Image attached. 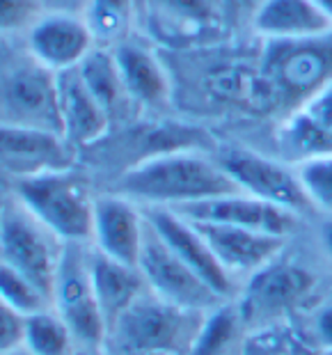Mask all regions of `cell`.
<instances>
[{"mask_svg": "<svg viewBox=\"0 0 332 355\" xmlns=\"http://www.w3.org/2000/svg\"><path fill=\"white\" fill-rule=\"evenodd\" d=\"M117 193L128 200H142L152 207L184 204L243 193L220 163H213L195 149L168 152L142 158L117 181Z\"/></svg>", "mask_w": 332, "mask_h": 355, "instance_id": "6da1fadb", "label": "cell"}, {"mask_svg": "<svg viewBox=\"0 0 332 355\" xmlns=\"http://www.w3.org/2000/svg\"><path fill=\"white\" fill-rule=\"evenodd\" d=\"M261 96L286 117L332 85V33L266 40L259 60Z\"/></svg>", "mask_w": 332, "mask_h": 355, "instance_id": "7a4b0ae2", "label": "cell"}, {"mask_svg": "<svg viewBox=\"0 0 332 355\" xmlns=\"http://www.w3.org/2000/svg\"><path fill=\"white\" fill-rule=\"evenodd\" d=\"M204 312L172 305L154 296H140L112 323L115 344L126 355H177L188 351L204 326Z\"/></svg>", "mask_w": 332, "mask_h": 355, "instance_id": "3957f363", "label": "cell"}, {"mask_svg": "<svg viewBox=\"0 0 332 355\" xmlns=\"http://www.w3.org/2000/svg\"><path fill=\"white\" fill-rule=\"evenodd\" d=\"M14 198L64 243L92 239L94 198L87 181L73 170L46 172L37 177L14 179Z\"/></svg>", "mask_w": 332, "mask_h": 355, "instance_id": "277c9868", "label": "cell"}, {"mask_svg": "<svg viewBox=\"0 0 332 355\" xmlns=\"http://www.w3.org/2000/svg\"><path fill=\"white\" fill-rule=\"evenodd\" d=\"M62 243L55 234L46 230L30 211L17 200V204H5L3 223H0V254L3 263L30 282L37 284L53 300L55 277L62 259Z\"/></svg>", "mask_w": 332, "mask_h": 355, "instance_id": "5b68a950", "label": "cell"}, {"mask_svg": "<svg viewBox=\"0 0 332 355\" xmlns=\"http://www.w3.org/2000/svg\"><path fill=\"white\" fill-rule=\"evenodd\" d=\"M3 124L64 135L58 73L33 55L3 73Z\"/></svg>", "mask_w": 332, "mask_h": 355, "instance_id": "8992f818", "label": "cell"}, {"mask_svg": "<svg viewBox=\"0 0 332 355\" xmlns=\"http://www.w3.org/2000/svg\"><path fill=\"white\" fill-rule=\"evenodd\" d=\"M138 268L149 289L158 298L168 300L172 305L209 312V309H216L218 303L222 300L204 279L165 243L161 234L152 227L149 220L145 225V241H142Z\"/></svg>", "mask_w": 332, "mask_h": 355, "instance_id": "52a82bcc", "label": "cell"}, {"mask_svg": "<svg viewBox=\"0 0 332 355\" xmlns=\"http://www.w3.org/2000/svg\"><path fill=\"white\" fill-rule=\"evenodd\" d=\"M53 305L71 328L76 342L99 346L108 335V323L103 319L89 275V259L80 252L78 243H64L53 289Z\"/></svg>", "mask_w": 332, "mask_h": 355, "instance_id": "ba28073f", "label": "cell"}, {"mask_svg": "<svg viewBox=\"0 0 332 355\" xmlns=\"http://www.w3.org/2000/svg\"><path fill=\"white\" fill-rule=\"evenodd\" d=\"M218 163L236 181L241 191L252 198L289 209L298 216L314 211V204L307 198L298 172L273 158L250 152V149H227L220 154Z\"/></svg>", "mask_w": 332, "mask_h": 355, "instance_id": "9c48e42d", "label": "cell"}, {"mask_svg": "<svg viewBox=\"0 0 332 355\" xmlns=\"http://www.w3.org/2000/svg\"><path fill=\"white\" fill-rule=\"evenodd\" d=\"M73 149L76 147L64 135L53 131L7 124L0 128L3 170L14 179L71 170L73 161H76Z\"/></svg>", "mask_w": 332, "mask_h": 355, "instance_id": "30bf717a", "label": "cell"}, {"mask_svg": "<svg viewBox=\"0 0 332 355\" xmlns=\"http://www.w3.org/2000/svg\"><path fill=\"white\" fill-rule=\"evenodd\" d=\"M175 211L188 220L236 225V227L277 234V236H289V234L296 232L300 223V216L293 214V211L275 207V204L252 198L247 193H231L222 195V198L184 204Z\"/></svg>", "mask_w": 332, "mask_h": 355, "instance_id": "8fae6325", "label": "cell"}, {"mask_svg": "<svg viewBox=\"0 0 332 355\" xmlns=\"http://www.w3.org/2000/svg\"><path fill=\"white\" fill-rule=\"evenodd\" d=\"M145 218L152 223V227L161 234V239L175 250L195 273H198L204 282L213 289L220 298H227L234 291L231 273L222 266L216 252L211 250L207 239L202 236L200 230L188 220V218L179 216L175 209L170 207H149L145 211Z\"/></svg>", "mask_w": 332, "mask_h": 355, "instance_id": "7c38bea8", "label": "cell"}, {"mask_svg": "<svg viewBox=\"0 0 332 355\" xmlns=\"http://www.w3.org/2000/svg\"><path fill=\"white\" fill-rule=\"evenodd\" d=\"M94 37L82 17L49 12L28 30V49L37 62L51 71L78 67L94 51Z\"/></svg>", "mask_w": 332, "mask_h": 355, "instance_id": "4fadbf2b", "label": "cell"}, {"mask_svg": "<svg viewBox=\"0 0 332 355\" xmlns=\"http://www.w3.org/2000/svg\"><path fill=\"white\" fill-rule=\"evenodd\" d=\"M314 289V275L293 263H268L252 275L243 296V319L266 321L296 307Z\"/></svg>", "mask_w": 332, "mask_h": 355, "instance_id": "5bb4252c", "label": "cell"}, {"mask_svg": "<svg viewBox=\"0 0 332 355\" xmlns=\"http://www.w3.org/2000/svg\"><path fill=\"white\" fill-rule=\"evenodd\" d=\"M191 223L207 239L211 250L216 252V257L229 273H234V270H238V273H256L263 266L273 263L275 257L286 245V236H277V234H266L222 223Z\"/></svg>", "mask_w": 332, "mask_h": 355, "instance_id": "9a60e30c", "label": "cell"}, {"mask_svg": "<svg viewBox=\"0 0 332 355\" xmlns=\"http://www.w3.org/2000/svg\"><path fill=\"white\" fill-rule=\"evenodd\" d=\"M145 214L124 195H103L94 202L92 239L96 250L110 259L138 266L145 241Z\"/></svg>", "mask_w": 332, "mask_h": 355, "instance_id": "2e32d148", "label": "cell"}, {"mask_svg": "<svg viewBox=\"0 0 332 355\" xmlns=\"http://www.w3.org/2000/svg\"><path fill=\"white\" fill-rule=\"evenodd\" d=\"M58 92L62 133L73 147H89L108 133L110 112L87 89L78 67L58 73Z\"/></svg>", "mask_w": 332, "mask_h": 355, "instance_id": "e0dca14e", "label": "cell"}, {"mask_svg": "<svg viewBox=\"0 0 332 355\" xmlns=\"http://www.w3.org/2000/svg\"><path fill=\"white\" fill-rule=\"evenodd\" d=\"M280 145L296 163L332 154V85L284 119Z\"/></svg>", "mask_w": 332, "mask_h": 355, "instance_id": "ac0fdd59", "label": "cell"}, {"mask_svg": "<svg viewBox=\"0 0 332 355\" xmlns=\"http://www.w3.org/2000/svg\"><path fill=\"white\" fill-rule=\"evenodd\" d=\"M252 24L266 40H303L332 33V19L314 0H266L252 14Z\"/></svg>", "mask_w": 332, "mask_h": 355, "instance_id": "d6986e66", "label": "cell"}, {"mask_svg": "<svg viewBox=\"0 0 332 355\" xmlns=\"http://www.w3.org/2000/svg\"><path fill=\"white\" fill-rule=\"evenodd\" d=\"M87 259L96 300H99L103 319L110 330L112 323L142 296V289H145L147 282L138 266L115 261L99 250L87 254Z\"/></svg>", "mask_w": 332, "mask_h": 355, "instance_id": "ffe728a7", "label": "cell"}, {"mask_svg": "<svg viewBox=\"0 0 332 355\" xmlns=\"http://www.w3.org/2000/svg\"><path fill=\"white\" fill-rule=\"evenodd\" d=\"M115 53L128 99L149 108H161L170 99V80L158 60L140 44L119 42Z\"/></svg>", "mask_w": 332, "mask_h": 355, "instance_id": "44dd1931", "label": "cell"}, {"mask_svg": "<svg viewBox=\"0 0 332 355\" xmlns=\"http://www.w3.org/2000/svg\"><path fill=\"white\" fill-rule=\"evenodd\" d=\"M78 71H80L82 80H85L87 89L96 96V101H99L112 117V112L119 108V103L124 101V96H128L124 80H122V73H119L115 53L94 49L78 64Z\"/></svg>", "mask_w": 332, "mask_h": 355, "instance_id": "7402d4cb", "label": "cell"}, {"mask_svg": "<svg viewBox=\"0 0 332 355\" xmlns=\"http://www.w3.org/2000/svg\"><path fill=\"white\" fill-rule=\"evenodd\" d=\"M158 19L170 37L195 40L216 26V10L211 0H158Z\"/></svg>", "mask_w": 332, "mask_h": 355, "instance_id": "603a6c76", "label": "cell"}, {"mask_svg": "<svg viewBox=\"0 0 332 355\" xmlns=\"http://www.w3.org/2000/svg\"><path fill=\"white\" fill-rule=\"evenodd\" d=\"M135 17V0H87L82 21L94 42L119 44Z\"/></svg>", "mask_w": 332, "mask_h": 355, "instance_id": "cb8c5ba5", "label": "cell"}, {"mask_svg": "<svg viewBox=\"0 0 332 355\" xmlns=\"http://www.w3.org/2000/svg\"><path fill=\"white\" fill-rule=\"evenodd\" d=\"M73 342L76 337L58 312L44 309L28 316L26 349L35 355H73Z\"/></svg>", "mask_w": 332, "mask_h": 355, "instance_id": "d4e9b609", "label": "cell"}, {"mask_svg": "<svg viewBox=\"0 0 332 355\" xmlns=\"http://www.w3.org/2000/svg\"><path fill=\"white\" fill-rule=\"evenodd\" d=\"M0 303L14 307L21 314H37L49 309V303L53 300L44 293L40 286L30 282L19 270L10 266H0Z\"/></svg>", "mask_w": 332, "mask_h": 355, "instance_id": "484cf974", "label": "cell"}, {"mask_svg": "<svg viewBox=\"0 0 332 355\" xmlns=\"http://www.w3.org/2000/svg\"><path fill=\"white\" fill-rule=\"evenodd\" d=\"M296 172L314 209L332 214V154L296 163Z\"/></svg>", "mask_w": 332, "mask_h": 355, "instance_id": "4316f807", "label": "cell"}, {"mask_svg": "<svg viewBox=\"0 0 332 355\" xmlns=\"http://www.w3.org/2000/svg\"><path fill=\"white\" fill-rule=\"evenodd\" d=\"M236 335V316L225 307L211 309L207 314L198 339L193 344L191 355H222Z\"/></svg>", "mask_w": 332, "mask_h": 355, "instance_id": "83f0119b", "label": "cell"}, {"mask_svg": "<svg viewBox=\"0 0 332 355\" xmlns=\"http://www.w3.org/2000/svg\"><path fill=\"white\" fill-rule=\"evenodd\" d=\"M44 0H0V28L3 33L30 30L44 17Z\"/></svg>", "mask_w": 332, "mask_h": 355, "instance_id": "f1b7e54d", "label": "cell"}, {"mask_svg": "<svg viewBox=\"0 0 332 355\" xmlns=\"http://www.w3.org/2000/svg\"><path fill=\"white\" fill-rule=\"evenodd\" d=\"M26 330H28V316L17 312L10 305L0 303V351L10 353L14 349L26 346Z\"/></svg>", "mask_w": 332, "mask_h": 355, "instance_id": "f546056e", "label": "cell"}, {"mask_svg": "<svg viewBox=\"0 0 332 355\" xmlns=\"http://www.w3.org/2000/svg\"><path fill=\"white\" fill-rule=\"evenodd\" d=\"M316 335L326 349H332V305L323 307L316 316Z\"/></svg>", "mask_w": 332, "mask_h": 355, "instance_id": "4dcf8cb0", "label": "cell"}, {"mask_svg": "<svg viewBox=\"0 0 332 355\" xmlns=\"http://www.w3.org/2000/svg\"><path fill=\"white\" fill-rule=\"evenodd\" d=\"M323 243H326V250L332 257V223H328L326 230H323Z\"/></svg>", "mask_w": 332, "mask_h": 355, "instance_id": "1f68e13d", "label": "cell"}, {"mask_svg": "<svg viewBox=\"0 0 332 355\" xmlns=\"http://www.w3.org/2000/svg\"><path fill=\"white\" fill-rule=\"evenodd\" d=\"M238 3L243 5V7H247V10H252V14H254L263 3H266V0H238Z\"/></svg>", "mask_w": 332, "mask_h": 355, "instance_id": "d6a6232c", "label": "cell"}, {"mask_svg": "<svg viewBox=\"0 0 332 355\" xmlns=\"http://www.w3.org/2000/svg\"><path fill=\"white\" fill-rule=\"evenodd\" d=\"M314 3H316V5H319V7H321V10H323V12H326V14H328V17L332 19V0H314Z\"/></svg>", "mask_w": 332, "mask_h": 355, "instance_id": "836d02e7", "label": "cell"}, {"mask_svg": "<svg viewBox=\"0 0 332 355\" xmlns=\"http://www.w3.org/2000/svg\"><path fill=\"white\" fill-rule=\"evenodd\" d=\"M3 355H35L30 349H26V346H21V349H14L10 353H3Z\"/></svg>", "mask_w": 332, "mask_h": 355, "instance_id": "e575fe53", "label": "cell"}, {"mask_svg": "<svg viewBox=\"0 0 332 355\" xmlns=\"http://www.w3.org/2000/svg\"><path fill=\"white\" fill-rule=\"evenodd\" d=\"M321 355H332V349H326V351H323Z\"/></svg>", "mask_w": 332, "mask_h": 355, "instance_id": "d590c367", "label": "cell"}]
</instances>
